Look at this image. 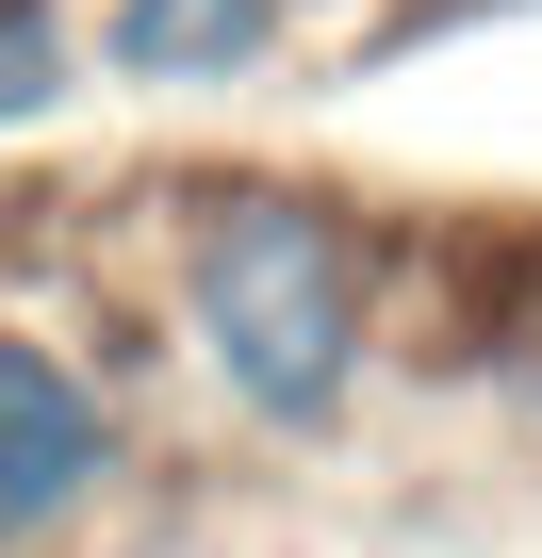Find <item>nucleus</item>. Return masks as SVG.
<instances>
[{"mask_svg":"<svg viewBox=\"0 0 542 558\" xmlns=\"http://www.w3.org/2000/svg\"><path fill=\"white\" fill-rule=\"evenodd\" d=\"M148 427L132 378L67 329V313H0V558H67L132 509Z\"/></svg>","mask_w":542,"mask_h":558,"instance_id":"f03ea898","label":"nucleus"},{"mask_svg":"<svg viewBox=\"0 0 542 558\" xmlns=\"http://www.w3.org/2000/svg\"><path fill=\"white\" fill-rule=\"evenodd\" d=\"M313 50V0H83V66L116 99H263Z\"/></svg>","mask_w":542,"mask_h":558,"instance_id":"7ed1b4c3","label":"nucleus"},{"mask_svg":"<svg viewBox=\"0 0 542 558\" xmlns=\"http://www.w3.org/2000/svg\"><path fill=\"white\" fill-rule=\"evenodd\" d=\"M83 83H99V66H83V0H0V148L50 132Z\"/></svg>","mask_w":542,"mask_h":558,"instance_id":"20e7f679","label":"nucleus"},{"mask_svg":"<svg viewBox=\"0 0 542 558\" xmlns=\"http://www.w3.org/2000/svg\"><path fill=\"white\" fill-rule=\"evenodd\" d=\"M148 329H165V362L197 378V411L230 444L313 460L395 378V230L346 181L214 165L148 230Z\"/></svg>","mask_w":542,"mask_h":558,"instance_id":"f257e3e1","label":"nucleus"}]
</instances>
